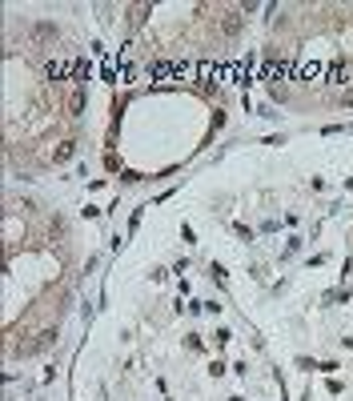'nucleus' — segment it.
<instances>
[{"mask_svg": "<svg viewBox=\"0 0 353 401\" xmlns=\"http://www.w3.org/2000/svg\"><path fill=\"white\" fill-rule=\"evenodd\" d=\"M32 40H57V28L53 24H36L32 28Z\"/></svg>", "mask_w": 353, "mask_h": 401, "instance_id": "4", "label": "nucleus"}, {"mask_svg": "<svg viewBox=\"0 0 353 401\" xmlns=\"http://www.w3.org/2000/svg\"><path fill=\"white\" fill-rule=\"evenodd\" d=\"M45 72H49V80H57V76H64V64H53V60H49V68H45Z\"/></svg>", "mask_w": 353, "mask_h": 401, "instance_id": "6", "label": "nucleus"}, {"mask_svg": "<svg viewBox=\"0 0 353 401\" xmlns=\"http://www.w3.org/2000/svg\"><path fill=\"white\" fill-rule=\"evenodd\" d=\"M80 109H84V93L72 88V93H68V116H80Z\"/></svg>", "mask_w": 353, "mask_h": 401, "instance_id": "3", "label": "nucleus"}, {"mask_svg": "<svg viewBox=\"0 0 353 401\" xmlns=\"http://www.w3.org/2000/svg\"><path fill=\"white\" fill-rule=\"evenodd\" d=\"M221 32H225V36H237V32H241V12H225V16H221Z\"/></svg>", "mask_w": 353, "mask_h": 401, "instance_id": "2", "label": "nucleus"}, {"mask_svg": "<svg viewBox=\"0 0 353 401\" xmlns=\"http://www.w3.org/2000/svg\"><path fill=\"white\" fill-rule=\"evenodd\" d=\"M53 337H57V333H53V329H45V333H36L32 341H24V345H20V349H16V353H20V357H32V353H40L45 345L53 341Z\"/></svg>", "mask_w": 353, "mask_h": 401, "instance_id": "1", "label": "nucleus"}, {"mask_svg": "<svg viewBox=\"0 0 353 401\" xmlns=\"http://www.w3.org/2000/svg\"><path fill=\"white\" fill-rule=\"evenodd\" d=\"M72 153H76V141H64V145L57 149V161H68Z\"/></svg>", "mask_w": 353, "mask_h": 401, "instance_id": "5", "label": "nucleus"}]
</instances>
